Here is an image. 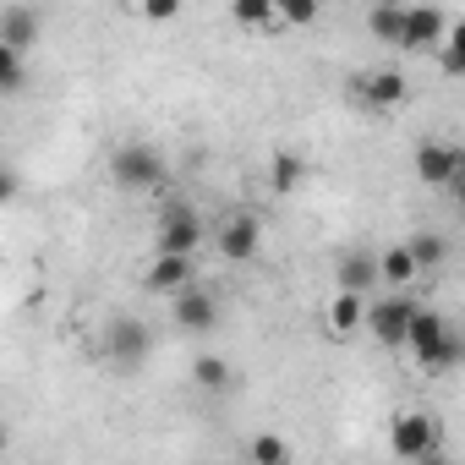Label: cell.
<instances>
[{
	"label": "cell",
	"mask_w": 465,
	"mask_h": 465,
	"mask_svg": "<svg viewBox=\"0 0 465 465\" xmlns=\"http://www.w3.org/2000/svg\"><path fill=\"white\" fill-rule=\"evenodd\" d=\"M411 312H416V296L389 291V296H378V302H367V307H361V329H367L378 345L400 351V345H405V323H411Z\"/></svg>",
	"instance_id": "obj_5"
},
{
	"label": "cell",
	"mask_w": 465,
	"mask_h": 465,
	"mask_svg": "<svg viewBox=\"0 0 465 465\" xmlns=\"http://www.w3.org/2000/svg\"><path fill=\"white\" fill-rule=\"evenodd\" d=\"M258 247H263V219L258 213H230L219 230H213V252L224 258V263H252L258 258Z\"/></svg>",
	"instance_id": "obj_8"
},
{
	"label": "cell",
	"mask_w": 465,
	"mask_h": 465,
	"mask_svg": "<svg viewBox=\"0 0 465 465\" xmlns=\"http://www.w3.org/2000/svg\"><path fill=\"white\" fill-rule=\"evenodd\" d=\"M323 0H274V28H312Z\"/></svg>",
	"instance_id": "obj_21"
},
{
	"label": "cell",
	"mask_w": 465,
	"mask_h": 465,
	"mask_svg": "<svg viewBox=\"0 0 465 465\" xmlns=\"http://www.w3.org/2000/svg\"><path fill=\"white\" fill-rule=\"evenodd\" d=\"M400 17H405V6H394V0H378V6L367 12V34H372L378 45H400Z\"/></svg>",
	"instance_id": "obj_19"
},
{
	"label": "cell",
	"mask_w": 465,
	"mask_h": 465,
	"mask_svg": "<svg viewBox=\"0 0 465 465\" xmlns=\"http://www.w3.org/2000/svg\"><path fill=\"white\" fill-rule=\"evenodd\" d=\"M0 39L28 55V50L39 45V12H28V6H6V12H0Z\"/></svg>",
	"instance_id": "obj_14"
},
{
	"label": "cell",
	"mask_w": 465,
	"mask_h": 465,
	"mask_svg": "<svg viewBox=\"0 0 465 465\" xmlns=\"http://www.w3.org/2000/svg\"><path fill=\"white\" fill-rule=\"evenodd\" d=\"M400 351H411V361H416L421 372H449V367H460V356H465L454 323H449L443 312L421 307V302H416V312H411V323H405V345H400Z\"/></svg>",
	"instance_id": "obj_1"
},
{
	"label": "cell",
	"mask_w": 465,
	"mask_h": 465,
	"mask_svg": "<svg viewBox=\"0 0 465 465\" xmlns=\"http://www.w3.org/2000/svg\"><path fill=\"white\" fill-rule=\"evenodd\" d=\"M110 181L121 192H153L164 186V153L153 143H121L110 148Z\"/></svg>",
	"instance_id": "obj_2"
},
{
	"label": "cell",
	"mask_w": 465,
	"mask_h": 465,
	"mask_svg": "<svg viewBox=\"0 0 465 465\" xmlns=\"http://www.w3.org/2000/svg\"><path fill=\"white\" fill-rule=\"evenodd\" d=\"M148 351H153V334H148L143 318H110L104 334H99V356H104V367H115V372L143 367Z\"/></svg>",
	"instance_id": "obj_3"
},
{
	"label": "cell",
	"mask_w": 465,
	"mask_h": 465,
	"mask_svg": "<svg viewBox=\"0 0 465 465\" xmlns=\"http://www.w3.org/2000/svg\"><path fill=\"white\" fill-rule=\"evenodd\" d=\"M361 307H367V296L334 291V302H329V334H334V340H351V334L361 329Z\"/></svg>",
	"instance_id": "obj_17"
},
{
	"label": "cell",
	"mask_w": 465,
	"mask_h": 465,
	"mask_svg": "<svg viewBox=\"0 0 465 465\" xmlns=\"http://www.w3.org/2000/svg\"><path fill=\"white\" fill-rule=\"evenodd\" d=\"M192 378H197V389H230V378H236V372H230L224 356H197L192 361Z\"/></svg>",
	"instance_id": "obj_23"
},
{
	"label": "cell",
	"mask_w": 465,
	"mask_h": 465,
	"mask_svg": "<svg viewBox=\"0 0 465 465\" xmlns=\"http://www.w3.org/2000/svg\"><path fill=\"white\" fill-rule=\"evenodd\" d=\"M351 99H356L367 115H389V110H400V104L411 99V83H405L400 72L378 66V72H361V77L351 83Z\"/></svg>",
	"instance_id": "obj_9"
},
{
	"label": "cell",
	"mask_w": 465,
	"mask_h": 465,
	"mask_svg": "<svg viewBox=\"0 0 465 465\" xmlns=\"http://www.w3.org/2000/svg\"><path fill=\"white\" fill-rule=\"evenodd\" d=\"M405 252H411V263H416V269H438V263L449 258V242L438 236V230H421V236H411V242H405Z\"/></svg>",
	"instance_id": "obj_20"
},
{
	"label": "cell",
	"mask_w": 465,
	"mask_h": 465,
	"mask_svg": "<svg viewBox=\"0 0 465 465\" xmlns=\"http://www.w3.org/2000/svg\"><path fill=\"white\" fill-rule=\"evenodd\" d=\"M307 181V159L296 153V148H280V153H269V192H296Z\"/></svg>",
	"instance_id": "obj_16"
},
{
	"label": "cell",
	"mask_w": 465,
	"mask_h": 465,
	"mask_svg": "<svg viewBox=\"0 0 465 465\" xmlns=\"http://www.w3.org/2000/svg\"><path fill=\"white\" fill-rule=\"evenodd\" d=\"M334 291H356V296H372L378 291V247H351L334 269Z\"/></svg>",
	"instance_id": "obj_12"
},
{
	"label": "cell",
	"mask_w": 465,
	"mask_h": 465,
	"mask_svg": "<svg viewBox=\"0 0 465 465\" xmlns=\"http://www.w3.org/2000/svg\"><path fill=\"white\" fill-rule=\"evenodd\" d=\"M389 449L394 460H411V465H432L438 460V421L427 411H400L389 421Z\"/></svg>",
	"instance_id": "obj_4"
},
{
	"label": "cell",
	"mask_w": 465,
	"mask_h": 465,
	"mask_svg": "<svg viewBox=\"0 0 465 465\" xmlns=\"http://www.w3.org/2000/svg\"><path fill=\"white\" fill-rule=\"evenodd\" d=\"M170 318H175V329L181 334H213V323H219V302H213V291L208 285H181L175 296H170Z\"/></svg>",
	"instance_id": "obj_10"
},
{
	"label": "cell",
	"mask_w": 465,
	"mask_h": 465,
	"mask_svg": "<svg viewBox=\"0 0 465 465\" xmlns=\"http://www.w3.org/2000/svg\"><path fill=\"white\" fill-rule=\"evenodd\" d=\"M28 83V61H23V50H12L6 39H0V94H17Z\"/></svg>",
	"instance_id": "obj_22"
},
{
	"label": "cell",
	"mask_w": 465,
	"mask_h": 465,
	"mask_svg": "<svg viewBox=\"0 0 465 465\" xmlns=\"http://www.w3.org/2000/svg\"><path fill=\"white\" fill-rule=\"evenodd\" d=\"M230 23L252 34H274V0H230Z\"/></svg>",
	"instance_id": "obj_18"
},
{
	"label": "cell",
	"mask_w": 465,
	"mask_h": 465,
	"mask_svg": "<svg viewBox=\"0 0 465 465\" xmlns=\"http://www.w3.org/2000/svg\"><path fill=\"white\" fill-rule=\"evenodd\" d=\"M460 170H465V153L454 143H421L416 148V175L421 186H460Z\"/></svg>",
	"instance_id": "obj_11"
},
{
	"label": "cell",
	"mask_w": 465,
	"mask_h": 465,
	"mask_svg": "<svg viewBox=\"0 0 465 465\" xmlns=\"http://www.w3.org/2000/svg\"><path fill=\"white\" fill-rule=\"evenodd\" d=\"M137 12H143L148 23H175V17H181V0H137Z\"/></svg>",
	"instance_id": "obj_26"
},
{
	"label": "cell",
	"mask_w": 465,
	"mask_h": 465,
	"mask_svg": "<svg viewBox=\"0 0 465 465\" xmlns=\"http://www.w3.org/2000/svg\"><path fill=\"white\" fill-rule=\"evenodd\" d=\"M192 280H197V263L192 258H175V252H153V263L143 269V291H153V296H175Z\"/></svg>",
	"instance_id": "obj_13"
},
{
	"label": "cell",
	"mask_w": 465,
	"mask_h": 465,
	"mask_svg": "<svg viewBox=\"0 0 465 465\" xmlns=\"http://www.w3.org/2000/svg\"><path fill=\"white\" fill-rule=\"evenodd\" d=\"M247 460H252V465H285V460H291V443L274 438V432H258V438L247 443Z\"/></svg>",
	"instance_id": "obj_24"
},
{
	"label": "cell",
	"mask_w": 465,
	"mask_h": 465,
	"mask_svg": "<svg viewBox=\"0 0 465 465\" xmlns=\"http://www.w3.org/2000/svg\"><path fill=\"white\" fill-rule=\"evenodd\" d=\"M17 170H6V164H0V208H6V203H17Z\"/></svg>",
	"instance_id": "obj_27"
},
{
	"label": "cell",
	"mask_w": 465,
	"mask_h": 465,
	"mask_svg": "<svg viewBox=\"0 0 465 465\" xmlns=\"http://www.w3.org/2000/svg\"><path fill=\"white\" fill-rule=\"evenodd\" d=\"M443 34H449V12L432 6V0H421V6H405V17H400V45H394V50L427 55V50H438Z\"/></svg>",
	"instance_id": "obj_7"
},
{
	"label": "cell",
	"mask_w": 465,
	"mask_h": 465,
	"mask_svg": "<svg viewBox=\"0 0 465 465\" xmlns=\"http://www.w3.org/2000/svg\"><path fill=\"white\" fill-rule=\"evenodd\" d=\"M438 45H443V50H438V66H443V77H460V72H465V34L449 23V34H443Z\"/></svg>",
	"instance_id": "obj_25"
},
{
	"label": "cell",
	"mask_w": 465,
	"mask_h": 465,
	"mask_svg": "<svg viewBox=\"0 0 465 465\" xmlns=\"http://www.w3.org/2000/svg\"><path fill=\"white\" fill-rule=\"evenodd\" d=\"M416 274H421V269L411 263L405 242H400V247H383V252H378V291H405V285H411Z\"/></svg>",
	"instance_id": "obj_15"
},
{
	"label": "cell",
	"mask_w": 465,
	"mask_h": 465,
	"mask_svg": "<svg viewBox=\"0 0 465 465\" xmlns=\"http://www.w3.org/2000/svg\"><path fill=\"white\" fill-rule=\"evenodd\" d=\"M153 252H175V258H197L203 252V219L186 203H170L153 224Z\"/></svg>",
	"instance_id": "obj_6"
}]
</instances>
